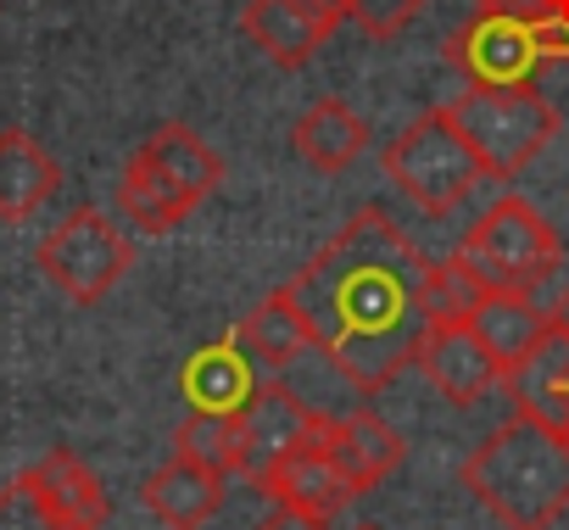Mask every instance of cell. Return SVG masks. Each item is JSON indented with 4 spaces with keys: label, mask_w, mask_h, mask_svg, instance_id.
Returning a JSON list of instances; mask_svg holds the SVG:
<instances>
[{
    "label": "cell",
    "mask_w": 569,
    "mask_h": 530,
    "mask_svg": "<svg viewBox=\"0 0 569 530\" xmlns=\"http://www.w3.org/2000/svg\"><path fill=\"white\" fill-rule=\"evenodd\" d=\"M436 262L380 212L358 207L302 269L284 280L308 319L313 352L358 397L386 391L425 347V286Z\"/></svg>",
    "instance_id": "1"
},
{
    "label": "cell",
    "mask_w": 569,
    "mask_h": 530,
    "mask_svg": "<svg viewBox=\"0 0 569 530\" xmlns=\"http://www.w3.org/2000/svg\"><path fill=\"white\" fill-rule=\"evenodd\" d=\"M458 480L508 530H552L569 508V447L558 430L513 413L463 458Z\"/></svg>",
    "instance_id": "2"
},
{
    "label": "cell",
    "mask_w": 569,
    "mask_h": 530,
    "mask_svg": "<svg viewBox=\"0 0 569 530\" xmlns=\"http://www.w3.org/2000/svg\"><path fill=\"white\" fill-rule=\"evenodd\" d=\"M452 257L486 291L536 297V286H547L558 274V229L525 196H502L469 223V234L458 240Z\"/></svg>",
    "instance_id": "3"
},
{
    "label": "cell",
    "mask_w": 569,
    "mask_h": 530,
    "mask_svg": "<svg viewBox=\"0 0 569 530\" xmlns=\"http://www.w3.org/2000/svg\"><path fill=\"white\" fill-rule=\"evenodd\" d=\"M447 118L458 123V134L480 157L486 179L525 173L558 134V107L536 84H525V90H480V84H469L463 96L447 101Z\"/></svg>",
    "instance_id": "4"
},
{
    "label": "cell",
    "mask_w": 569,
    "mask_h": 530,
    "mask_svg": "<svg viewBox=\"0 0 569 530\" xmlns=\"http://www.w3.org/2000/svg\"><path fill=\"white\" fill-rule=\"evenodd\" d=\"M380 168H386V179H391L419 212H430V218L458 212V207L475 196V184L486 179L480 157L469 151V140L458 134V123L447 118V107L413 118V123L380 151Z\"/></svg>",
    "instance_id": "5"
},
{
    "label": "cell",
    "mask_w": 569,
    "mask_h": 530,
    "mask_svg": "<svg viewBox=\"0 0 569 530\" xmlns=\"http://www.w3.org/2000/svg\"><path fill=\"white\" fill-rule=\"evenodd\" d=\"M40 274L79 308H96L129 269H134V240L101 212V207H73L34 251Z\"/></svg>",
    "instance_id": "6"
},
{
    "label": "cell",
    "mask_w": 569,
    "mask_h": 530,
    "mask_svg": "<svg viewBox=\"0 0 569 530\" xmlns=\"http://www.w3.org/2000/svg\"><path fill=\"white\" fill-rule=\"evenodd\" d=\"M447 62L480 84V90H525L536 84V73L558 57V40L547 23H519L502 12H475L452 40H447Z\"/></svg>",
    "instance_id": "7"
},
{
    "label": "cell",
    "mask_w": 569,
    "mask_h": 530,
    "mask_svg": "<svg viewBox=\"0 0 569 530\" xmlns=\"http://www.w3.org/2000/svg\"><path fill=\"white\" fill-rule=\"evenodd\" d=\"M234 424H240L234 474H246L251 486H262V474H268L284 452L302 447L308 436H319L325 408L302 402V391H291V386L268 380V386H257V391L246 397V408L234 413Z\"/></svg>",
    "instance_id": "8"
},
{
    "label": "cell",
    "mask_w": 569,
    "mask_h": 530,
    "mask_svg": "<svg viewBox=\"0 0 569 530\" xmlns=\"http://www.w3.org/2000/svg\"><path fill=\"white\" fill-rule=\"evenodd\" d=\"M325 452L341 469L347 491L363 497V491H375L380 480H391L402 469L408 441L375 408H347V413H325Z\"/></svg>",
    "instance_id": "9"
},
{
    "label": "cell",
    "mask_w": 569,
    "mask_h": 530,
    "mask_svg": "<svg viewBox=\"0 0 569 530\" xmlns=\"http://www.w3.org/2000/svg\"><path fill=\"white\" fill-rule=\"evenodd\" d=\"M413 363L430 380V391L441 402H452V408H475V402H486L491 386H502V363L475 336V324H441V330H430Z\"/></svg>",
    "instance_id": "10"
},
{
    "label": "cell",
    "mask_w": 569,
    "mask_h": 530,
    "mask_svg": "<svg viewBox=\"0 0 569 530\" xmlns=\"http://www.w3.org/2000/svg\"><path fill=\"white\" fill-rule=\"evenodd\" d=\"M508 397H513V413L547 424V430H569V330H547L508 374H502Z\"/></svg>",
    "instance_id": "11"
},
{
    "label": "cell",
    "mask_w": 569,
    "mask_h": 530,
    "mask_svg": "<svg viewBox=\"0 0 569 530\" xmlns=\"http://www.w3.org/2000/svg\"><path fill=\"white\" fill-rule=\"evenodd\" d=\"M257 491H262L268 502H291V508H308V513H319V519H330V513H341V508L352 502L341 469H336L330 452H325V424H319V436H308L302 447L284 452V458L262 474Z\"/></svg>",
    "instance_id": "12"
},
{
    "label": "cell",
    "mask_w": 569,
    "mask_h": 530,
    "mask_svg": "<svg viewBox=\"0 0 569 530\" xmlns=\"http://www.w3.org/2000/svg\"><path fill=\"white\" fill-rule=\"evenodd\" d=\"M251 391H257V363L246 358L234 330L207 341V347H196L184 358V369H179V397L190 408H201V413H240Z\"/></svg>",
    "instance_id": "13"
},
{
    "label": "cell",
    "mask_w": 569,
    "mask_h": 530,
    "mask_svg": "<svg viewBox=\"0 0 569 530\" xmlns=\"http://www.w3.org/2000/svg\"><path fill=\"white\" fill-rule=\"evenodd\" d=\"M223 480H229V474L201 469V463H190V458L173 452V458L140 486V502H146L151 519L168 524V530H201V524L223 508Z\"/></svg>",
    "instance_id": "14"
},
{
    "label": "cell",
    "mask_w": 569,
    "mask_h": 530,
    "mask_svg": "<svg viewBox=\"0 0 569 530\" xmlns=\"http://www.w3.org/2000/svg\"><path fill=\"white\" fill-rule=\"evenodd\" d=\"M62 190L57 157L29 129H0V218L23 223Z\"/></svg>",
    "instance_id": "15"
},
{
    "label": "cell",
    "mask_w": 569,
    "mask_h": 530,
    "mask_svg": "<svg viewBox=\"0 0 569 530\" xmlns=\"http://www.w3.org/2000/svg\"><path fill=\"white\" fill-rule=\"evenodd\" d=\"M291 151H297L308 168H319V173H341V168H352V162L369 151V123H363V112H352L347 101L325 96V101H313V107L291 123Z\"/></svg>",
    "instance_id": "16"
},
{
    "label": "cell",
    "mask_w": 569,
    "mask_h": 530,
    "mask_svg": "<svg viewBox=\"0 0 569 530\" xmlns=\"http://www.w3.org/2000/svg\"><path fill=\"white\" fill-rule=\"evenodd\" d=\"M240 34L273 62V68H308L319 57V46L330 40L325 23H313L291 0H246L240 12Z\"/></svg>",
    "instance_id": "17"
},
{
    "label": "cell",
    "mask_w": 569,
    "mask_h": 530,
    "mask_svg": "<svg viewBox=\"0 0 569 530\" xmlns=\"http://www.w3.org/2000/svg\"><path fill=\"white\" fill-rule=\"evenodd\" d=\"M234 341L246 347L251 363H262V369H273V374H284L291 363H302V352H313L308 319H302V308H297L291 297H284V286H279L273 297H262V302L234 324Z\"/></svg>",
    "instance_id": "18"
},
{
    "label": "cell",
    "mask_w": 569,
    "mask_h": 530,
    "mask_svg": "<svg viewBox=\"0 0 569 530\" xmlns=\"http://www.w3.org/2000/svg\"><path fill=\"white\" fill-rule=\"evenodd\" d=\"M140 157H146L162 179H173L190 201H201V196H212V190L223 184V157H218L190 123H157V129L146 134Z\"/></svg>",
    "instance_id": "19"
},
{
    "label": "cell",
    "mask_w": 569,
    "mask_h": 530,
    "mask_svg": "<svg viewBox=\"0 0 569 530\" xmlns=\"http://www.w3.org/2000/svg\"><path fill=\"white\" fill-rule=\"evenodd\" d=\"M118 212H123V223H134L140 234H168V229H179L190 212H196V201L173 184V179H162L140 151L123 162V173H118Z\"/></svg>",
    "instance_id": "20"
},
{
    "label": "cell",
    "mask_w": 569,
    "mask_h": 530,
    "mask_svg": "<svg viewBox=\"0 0 569 530\" xmlns=\"http://www.w3.org/2000/svg\"><path fill=\"white\" fill-rule=\"evenodd\" d=\"M29 474L40 480V491H46V497H51L79 530H107V513H112L107 486H101V474H96L73 447H51Z\"/></svg>",
    "instance_id": "21"
},
{
    "label": "cell",
    "mask_w": 569,
    "mask_h": 530,
    "mask_svg": "<svg viewBox=\"0 0 569 530\" xmlns=\"http://www.w3.org/2000/svg\"><path fill=\"white\" fill-rule=\"evenodd\" d=\"M552 330V313L536 308V297H519V291H486L480 313H475V336L491 347V358L502 363V374Z\"/></svg>",
    "instance_id": "22"
},
{
    "label": "cell",
    "mask_w": 569,
    "mask_h": 530,
    "mask_svg": "<svg viewBox=\"0 0 569 530\" xmlns=\"http://www.w3.org/2000/svg\"><path fill=\"white\" fill-rule=\"evenodd\" d=\"M234 447H240V424L234 413H201L190 408L184 424L173 430V452L201 463V469H218V474H234Z\"/></svg>",
    "instance_id": "23"
},
{
    "label": "cell",
    "mask_w": 569,
    "mask_h": 530,
    "mask_svg": "<svg viewBox=\"0 0 569 530\" xmlns=\"http://www.w3.org/2000/svg\"><path fill=\"white\" fill-rule=\"evenodd\" d=\"M480 302H486V286L463 269L458 257H447V262H436V269H430V286H425V319H430V330H441V324H475Z\"/></svg>",
    "instance_id": "24"
},
{
    "label": "cell",
    "mask_w": 569,
    "mask_h": 530,
    "mask_svg": "<svg viewBox=\"0 0 569 530\" xmlns=\"http://www.w3.org/2000/svg\"><path fill=\"white\" fill-rule=\"evenodd\" d=\"M0 530H79L46 491L40 480L23 469L12 486H0Z\"/></svg>",
    "instance_id": "25"
},
{
    "label": "cell",
    "mask_w": 569,
    "mask_h": 530,
    "mask_svg": "<svg viewBox=\"0 0 569 530\" xmlns=\"http://www.w3.org/2000/svg\"><path fill=\"white\" fill-rule=\"evenodd\" d=\"M425 7H430V0H347V18L363 34H375V40H397Z\"/></svg>",
    "instance_id": "26"
},
{
    "label": "cell",
    "mask_w": 569,
    "mask_h": 530,
    "mask_svg": "<svg viewBox=\"0 0 569 530\" xmlns=\"http://www.w3.org/2000/svg\"><path fill=\"white\" fill-rule=\"evenodd\" d=\"M257 530H330V519H319V513H308V508H291V502H273Z\"/></svg>",
    "instance_id": "27"
},
{
    "label": "cell",
    "mask_w": 569,
    "mask_h": 530,
    "mask_svg": "<svg viewBox=\"0 0 569 530\" xmlns=\"http://www.w3.org/2000/svg\"><path fill=\"white\" fill-rule=\"evenodd\" d=\"M475 12H502V18H519V23H547L552 0H475Z\"/></svg>",
    "instance_id": "28"
},
{
    "label": "cell",
    "mask_w": 569,
    "mask_h": 530,
    "mask_svg": "<svg viewBox=\"0 0 569 530\" xmlns=\"http://www.w3.org/2000/svg\"><path fill=\"white\" fill-rule=\"evenodd\" d=\"M291 7H302V12H308L313 23H325L330 34L347 23V0H291Z\"/></svg>",
    "instance_id": "29"
},
{
    "label": "cell",
    "mask_w": 569,
    "mask_h": 530,
    "mask_svg": "<svg viewBox=\"0 0 569 530\" xmlns=\"http://www.w3.org/2000/svg\"><path fill=\"white\" fill-rule=\"evenodd\" d=\"M547 29L558 40V57L569 62V0H552V12H547Z\"/></svg>",
    "instance_id": "30"
},
{
    "label": "cell",
    "mask_w": 569,
    "mask_h": 530,
    "mask_svg": "<svg viewBox=\"0 0 569 530\" xmlns=\"http://www.w3.org/2000/svg\"><path fill=\"white\" fill-rule=\"evenodd\" d=\"M552 324H558V330H569V291L558 297V308H552Z\"/></svg>",
    "instance_id": "31"
},
{
    "label": "cell",
    "mask_w": 569,
    "mask_h": 530,
    "mask_svg": "<svg viewBox=\"0 0 569 530\" xmlns=\"http://www.w3.org/2000/svg\"><path fill=\"white\" fill-rule=\"evenodd\" d=\"M358 530H380V524H358Z\"/></svg>",
    "instance_id": "32"
},
{
    "label": "cell",
    "mask_w": 569,
    "mask_h": 530,
    "mask_svg": "<svg viewBox=\"0 0 569 530\" xmlns=\"http://www.w3.org/2000/svg\"><path fill=\"white\" fill-rule=\"evenodd\" d=\"M563 447H569V430H563Z\"/></svg>",
    "instance_id": "33"
}]
</instances>
